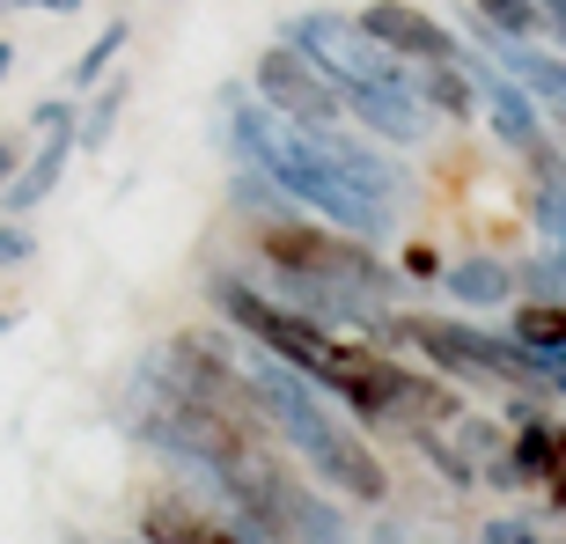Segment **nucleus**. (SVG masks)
Instances as JSON below:
<instances>
[{
    "label": "nucleus",
    "mask_w": 566,
    "mask_h": 544,
    "mask_svg": "<svg viewBox=\"0 0 566 544\" xmlns=\"http://www.w3.org/2000/svg\"><path fill=\"white\" fill-rule=\"evenodd\" d=\"M118 544H147V537H118Z\"/></svg>",
    "instance_id": "33"
},
{
    "label": "nucleus",
    "mask_w": 566,
    "mask_h": 544,
    "mask_svg": "<svg viewBox=\"0 0 566 544\" xmlns=\"http://www.w3.org/2000/svg\"><path fill=\"white\" fill-rule=\"evenodd\" d=\"M463 441H471V457H493V449H501V427H485V419H463Z\"/></svg>",
    "instance_id": "26"
},
{
    "label": "nucleus",
    "mask_w": 566,
    "mask_h": 544,
    "mask_svg": "<svg viewBox=\"0 0 566 544\" xmlns=\"http://www.w3.org/2000/svg\"><path fill=\"white\" fill-rule=\"evenodd\" d=\"M280 530H287V544H354V523L338 515L332 501H310V485L280 479Z\"/></svg>",
    "instance_id": "12"
},
{
    "label": "nucleus",
    "mask_w": 566,
    "mask_h": 544,
    "mask_svg": "<svg viewBox=\"0 0 566 544\" xmlns=\"http://www.w3.org/2000/svg\"><path fill=\"white\" fill-rule=\"evenodd\" d=\"M530 221L545 236V251L566 265V169L559 163H537V191H530Z\"/></svg>",
    "instance_id": "15"
},
{
    "label": "nucleus",
    "mask_w": 566,
    "mask_h": 544,
    "mask_svg": "<svg viewBox=\"0 0 566 544\" xmlns=\"http://www.w3.org/2000/svg\"><path fill=\"white\" fill-rule=\"evenodd\" d=\"M338 96H346V118H360L376 140L390 147L427 140V104L412 96V82H368V88H338Z\"/></svg>",
    "instance_id": "9"
},
{
    "label": "nucleus",
    "mask_w": 566,
    "mask_h": 544,
    "mask_svg": "<svg viewBox=\"0 0 566 544\" xmlns=\"http://www.w3.org/2000/svg\"><path fill=\"white\" fill-rule=\"evenodd\" d=\"M441 280H449V294H457L463 310H501L507 294H515V265L507 258H457V265H441Z\"/></svg>",
    "instance_id": "13"
},
{
    "label": "nucleus",
    "mask_w": 566,
    "mask_h": 544,
    "mask_svg": "<svg viewBox=\"0 0 566 544\" xmlns=\"http://www.w3.org/2000/svg\"><path fill=\"white\" fill-rule=\"evenodd\" d=\"M38 258V236H30V221H15V213H0V272H15Z\"/></svg>",
    "instance_id": "20"
},
{
    "label": "nucleus",
    "mask_w": 566,
    "mask_h": 544,
    "mask_svg": "<svg viewBox=\"0 0 566 544\" xmlns=\"http://www.w3.org/2000/svg\"><path fill=\"white\" fill-rule=\"evenodd\" d=\"M8 74H15V44L0 38V82H8Z\"/></svg>",
    "instance_id": "32"
},
{
    "label": "nucleus",
    "mask_w": 566,
    "mask_h": 544,
    "mask_svg": "<svg viewBox=\"0 0 566 544\" xmlns=\"http://www.w3.org/2000/svg\"><path fill=\"white\" fill-rule=\"evenodd\" d=\"M185 544H251V537H229V530H213L207 515H199V523H191V537Z\"/></svg>",
    "instance_id": "30"
},
{
    "label": "nucleus",
    "mask_w": 566,
    "mask_h": 544,
    "mask_svg": "<svg viewBox=\"0 0 566 544\" xmlns=\"http://www.w3.org/2000/svg\"><path fill=\"white\" fill-rule=\"evenodd\" d=\"M412 96L441 118H471L479 111V88H471V66L463 60H420L412 66Z\"/></svg>",
    "instance_id": "14"
},
{
    "label": "nucleus",
    "mask_w": 566,
    "mask_h": 544,
    "mask_svg": "<svg viewBox=\"0 0 566 544\" xmlns=\"http://www.w3.org/2000/svg\"><path fill=\"white\" fill-rule=\"evenodd\" d=\"M405 280H441V251L434 243H412V251H405Z\"/></svg>",
    "instance_id": "25"
},
{
    "label": "nucleus",
    "mask_w": 566,
    "mask_h": 544,
    "mask_svg": "<svg viewBox=\"0 0 566 544\" xmlns=\"http://www.w3.org/2000/svg\"><path fill=\"white\" fill-rule=\"evenodd\" d=\"M207 294H213V310L229 316L251 346H265V354L287 360V368H302L310 383H324V368H332V354H338V332L310 324L302 310H287V302H273V294H258L243 272H213Z\"/></svg>",
    "instance_id": "2"
},
{
    "label": "nucleus",
    "mask_w": 566,
    "mask_h": 544,
    "mask_svg": "<svg viewBox=\"0 0 566 544\" xmlns=\"http://www.w3.org/2000/svg\"><path fill=\"white\" fill-rule=\"evenodd\" d=\"M507 338H523L530 354H566V302H523L515 310V324H507Z\"/></svg>",
    "instance_id": "18"
},
{
    "label": "nucleus",
    "mask_w": 566,
    "mask_h": 544,
    "mask_svg": "<svg viewBox=\"0 0 566 544\" xmlns=\"http://www.w3.org/2000/svg\"><path fill=\"white\" fill-rule=\"evenodd\" d=\"M537 485H545L552 508H566V427H559V441H552V463H545V479H537Z\"/></svg>",
    "instance_id": "24"
},
{
    "label": "nucleus",
    "mask_w": 566,
    "mask_h": 544,
    "mask_svg": "<svg viewBox=\"0 0 566 544\" xmlns=\"http://www.w3.org/2000/svg\"><path fill=\"white\" fill-rule=\"evenodd\" d=\"M15 8H44V15H82V0H0V15H15Z\"/></svg>",
    "instance_id": "27"
},
{
    "label": "nucleus",
    "mask_w": 566,
    "mask_h": 544,
    "mask_svg": "<svg viewBox=\"0 0 566 544\" xmlns=\"http://www.w3.org/2000/svg\"><path fill=\"white\" fill-rule=\"evenodd\" d=\"M537 22H545L552 38H559V44H566V0H537Z\"/></svg>",
    "instance_id": "29"
},
{
    "label": "nucleus",
    "mask_w": 566,
    "mask_h": 544,
    "mask_svg": "<svg viewBox=\"0 0 566 544\" xmlns=\"http://www.w3.org/2000/svg\"><path fill=\"white\" fill-rule=\"evenodd\" d=\"M420 457H434V463H441V471H449L457 485H471V479H479V471H471V457H457V449H449V441H441L434 427H420Z\"/></svg>",
    "instance_id": "23"
},
{
    "label": "nucleus",
    "mask_w": 566,
    "mask_h": 544,
    "mask_svg": "<svg viewBox=\"0 0 566 544\" xmlns=\"http://www.w3.org/2000/svg\"><path fill=\"white\" fill-rule=\"evenodd\" d=\"M463 66H471V88H479V111H485V126H493V140L507 155H523V163H545V111H537V96L507 66H493L485 52H471Z\"/></svg>",
    "instance_id": "7"
},
{
    "label": "nucleus",
    "mask_w": 566,
    "mask_h": 544,
    "mask_svg": "<svg viewBox=\"0 0 566 544\" xmlns=\"http://www.w3.org/2000/svg\"><path fill=\"white\" fill-rule=\"evenodd\" d=\"M479 52H485L493 66H507V74H515V82H523L530 96H537V111H552V118L566 126V60L537 52L530 38H493L485 22H479Z\"/></svg>",
    "instance_id": "10"
},
{
    "label": "nucleus",
    "mask_w": 566,
    "mask_h": 544,
    "mask_svg": "<svg viewBox=\"0 0 566 544\" xmlns=\"http://www.w3.org/2000/svg\"><path fill=\"white\" fill-rule=\"evenodd\" d=\"M126 96H133V82L126 74H104V82L88 88V111L74 118V147H111V133H118V111H126Z\"/></svg>",
    "instance_id": "16"
},
{
    "label": "nucleus",
    "mask_w": 566,
    "mask_h": 544,
    "mask_svg": "<svg viewBox=\"0 0 566 544\" xmlns=\"http://www.w3.org/2000/svg\"><path fill=\"white\" fill-rule=\"evenodd\" d=\"M354 22L382 44V52H398V60H412V66L420 60H463V44L449 38L427 8H412V0H368Z\"/></svg>",
    "instance_id": "8"
},
{
    "label": "nucleus",
    "mask_w": 566,
    "mask_h": 544,
    "mask_svg": "<svg viewBox=\"0 0 566 544\" xmlns=\"http://www.w3.org/2000/svg\"><path fill=\"white\" fill-rule=\"evenodd\" d=\"M545 383H552V390L566 398V354H545Z\"/></svg>",
    "instance_id": "31"
},
{
    "label": "nucleus",
    "mask_w": 566,
    "mask_h": 544,
    "mask_svg": "<svg viewBox=\"0 0 566 544\" xmlns=\"http://www.w3.org/2000/svg\"><path fill=\"white\" fill-rule=\"evenodd\" d=\"M280 44H294L310 66L332 74V88H368V82H412V60L382 52L354 15H332V8H310L280 30Z\"/></svg>",
    "instance_id": "5"
},
{
    "label": "nucleus",
    "mask_w": 566,
    "mask_h": 544,
    "mask_svg": "<svg viewBox=\"0 0 566 544\" xmlns=\"http://www.w3.org/2000/svg\"><path fill=\"white\" fill-rule=\"evenodd\" d=\"M66 163H74V126L66 133H38V147L22 155V169L0 185V213H15V221H30V213L60 191V177H66Z\"/></svg>",
    "instance_id": "11"
},
{
    "label": "nucleus",
    "mask_w": 566,
    "mask_h": 544,
    "mask_svg": "<svg viewBox=\"0 0 566 544\" xmlns=\"http://www.w3.org/2000/svg\"><path fill=\"white\" fill-rule=\"evenodd\" d=\"M390 338H412L427 360H441L449 376H471V383H507V390H537V383H545V354H530L523 338H493V332H479V324L398 316Z\"/></svg>",
    "instance_id": "3"
},
{
    "label": "nucleus",
    "mask_w": 566,
    "mask_h": 544,
    "mask_svg": "<svg viewBox=\"0 0 566 544\" xmlns=\"http://www.w3.org/2000/svg\"><path fill=\"white\" fill-rule=\"evenodd\" d=\"M126 44H133V22H104V30L88 38V52L66 66V96H88V88H96L111 66H118V52H126Z\"/></svg>",
    "instance_id": "17"
},
{
    "label": "nucleus",
    "mask_w": 566,
    "mask_h": 544,
    "mask_svg": "<svg viewBox=\"0 0 566 544\" xmlns=\"http://www.w3.org/2000/svg\"><path fill=\"white\" fill-rule=\"evenodd\" d=\"M243 390H251L258 419H273L280 435L294 441V457L310 463L332 493L368 501V508L390 501V471L376 463V449H368V441H354L332 412H324V398H316V383L302 376V368H287V360H273L265 346H258V354L243 360Z\"/></svg>",
    "instance_id": "1"
},
{
    "label": "nucleus",
    "mask_w": 566,
    "mask_h": 544,
    "mask_svg": "<svg viewBox=\"0 0 566 544\" xmlns=\"http://www.w3.org/2000/svg\"><path fill=\"white\" fill-rule=\"evenodd\" d=\"M258 258L265 265H287V272H316V280H346V287H360V294H398V272L390 265H376L368 258V243L360 236H346V229H310V221H265L258 229Z\"/></svg>",
    "instance_id": "4"
},
{
    "label": "nucleus",
    "mask_w": 566,
    "mask_h": 544,
    "mask_svg": "<svg viewBox=\"0 0 566 544\" xmlns=\"http://www.w3.org/2000/svg\"><path fill=\"white\" fill-rule=\"evenodd\" d=\"M74 104H82V96H66V88H60V96H44V104L30 111V133H66L74 118H82Z\"/></svg>",
    "instance_id": "22"
},
{
    "label": "nucleus",
    "mask_w": 566,
    "mask_h": 544,
    "mask_svg": "<svg viewBox=\"0 0 566 544\" xmlns=\"http://www.w3.org/2000/svg\"><path fill=\"white\" fill-rule=\"evenodd\" d=\"M479 544H545V530L530 523V515H493V523L479 530Z\"/></svg>",
    "instance_id": "21"
},
{
    "label": "nucleus",
    "mask_w": 566,
    "mask_h": 544,
    "mask_svg": "<svg viewBox=\"0 0 566 544\" xmlns=\"http://www.w3.org/2000/svg\"><path fill=\"white\" fill-rule=\"evenodd\" d=\"M22 155H30V147H22L15 133H0V185H8V177H15V169H22Z\"/></svg>",
    "instance_id": "28"
},
{
    "label": "nucleus",
    "mask_w": 566,
    "mask_h": 544,
    "mask_svg": "<svg viewBox=\"0 0 566 544\" xmlns=\"http://www.w3.org/2000/svg\"><path fill=\"white\" fill-rule=\"evenodd\" d=\"M479 8V22L493 30V38H537L545 22H537V0H471Z\"/></svg>",
    "instance_id": "19"
},
{
    "label": "nucleus",
    "mask_w": 566,
    "mask_h": 544,
    "mask_svg": "<svg viewBox=\"0 0 566 544\" xmlns=\"http://www.w3.org/2000/svg\"><path fill=\"white\" fill-rule=\"evenodd\" d=\"M251 96H258V104H273L280 118H294V126H338V118H346V96L332 88V74L310 66L294 44H265V52H258Z\"/></svg>",
    "instance_id": "6"
}]
</instances>
